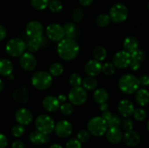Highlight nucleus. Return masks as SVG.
Wrapping results in <instances>:
<instances>
[{
	"instance_id": "f257e3e1",
	"label": "nucleus",
	"mask_w": 149,
	"mask_h": 148,
	"mask_svg": "<svg viewBox=\"0 0 149 148\" xmlns=\"http://www.w3.org/2000/svg\"><path fill=\"white\" fill-rule=\"evenodd\" d=\"M58 54L61 59L66 61L75 59L79 52V46L74 39H63L58 45Z\"/></svg>"
},
{
	"instance_id": "f03ea898",
	"label": "nucleus",
	"mask_w": 149,
	"mask_h": 148,
	"mask_svg": "<svg viewBox=\"0 0 149 148\" xmlns=\"http://www.w3.org/2000/svg\"><path fill=\"white\" fill-rule=\"evenodd\" d=\"M118 86L121 91L126 94H131L138 91L140 86L138 78L132 74L123 75L119 80Z\"/></svg>"
},
{
	"instance_id": "7ed1b4c3",
	"label": "nucleus",
	"mask_w": 149,
	"mask_h": 148,
	"mask_svg": "<svg viewBox=\"0 0 149 148\" xmlns=\"http://www.w3.org/2000/svg\"><path fill=\"white\" fill-rule=\"evenodd\" d=\"M52 83V75L45 71H39L32 75L31 84L38 90L47 89Z\"/></svg>"
},
{
	"instance_id": "20e7f679",
	"label": "nucleus",
	"mask_w": 149,
	"mask_h": 148,
	"mask_svg": "<svg viewBox=\"0 0 149 148\" xmlns=\"http://www.w3.org/2000/svg\"><path fill=\"white\" fill-rule=\"evenodd\" d=\"M89 132L95 136H103L108 129L107 123L102 117L96 116L89 120L87 123Z\"/></svg>"
},
{
	"instance_id": "39448f33",
	"label": "nucleus",
	"mask_w": 149,
	"mask_h": 148,
	"mask_svg": "<svg viewBox=\"0 0 149 148\" xmlns=\"http://www.w3.org/2000/svg\"><path fill=\"white\" fill-rule=\"evenodd\" d=\"M35 126L37 131L45 134H49L55 129V123L50 116L42 114L36 118L35 120Z\"/></svg>"
},
{
	"instance_id": "423d86ee",
	"label": "nucleus",
	"mask_w": 149,
	"mask_h": 148,
	"mask_svg": "<svg viewBox=\"0 0 149 148\" xmlns=\"http://www.w3.org/2000/svg\"><path fill=\"white\" fill-rule=\"evenodd\" d=\"M26 49V44L19 38L10 39L6 44V52L10 56L19 57L24 53Z\"/></svg>"
},
{
	"instance_id": "0eeeda50",
	"label": "nucleus",
	"mask_w": 149,
	"mask_h": 148,
	"mask_svg": "<svg viewBox=\"0 0 149 148\" xmlns=\"http://www.w3.org/2000/svg\"><path fill=\"white\" fill-rule=\"evenodd\" d=\"M128 16V10L126 6L122 3H117L111 8L109 17L111 20L116 23L125 21Z\"/></svg>"
},
{
	"instance_id": "6e6552de",
	"label": "nucleus",
	"mask_w": 149,
	"mask_h": 148,
	"mask_svg": "<svg viewBox=\"0 0 149 148\" xmlns=\"http://www.w3.org/2000/svg\"><path fill=\"white\" fill-rule=\"evenodd\" d=\"M88 97L87 90L81 86L73 87L68 93V100L74 105H81L86 102Z\"/></svg>"
},
{
	"instance_id": "1a4fd4ad",
	"label": "nucleus",
	"mask_w": 149,
	"mask_h": 148,
	"mask_svg": "<svg viewBox=\"0 0 149 148\" xmlns=\"http://www.w3.org/2000/svg\"><path fill=\"white\" fill-rule=\"evenodd\" d=\"M131 62V55L125 50H121L116 52L113 57V64L115 68L125 69L130 66Z\"/></svg>"
},
{
	"instance_id": "9d476101",
	"label": "nucleus",
	"mask_w": 149,
	"mask_h": 148,
	"mask_svg": "<svg viewBox=\"0 0 149 148\" xmlns=\"http://www.w3.org/2000/svg\"><path fill=\"white\" fill-rule=\"evenodd\" d=\"M46 33L47 37L54 41H60L65 36L63 27L58 23L49 24L46 28Z\"/></svg>"
},
{
	"instance_id": "9b49d317",
	"label": "nucleus",
	"mask_w": 149,
	"mask_h": 148,
	"mask_svg": "<svg viewBox=\"0 0 149 148\" xmlns=\"http://www.w3.org/2000/svg\"><path fill=\"white\" fill-rule=\"evenodd\" d=\"M54 130H55L57 136L61 138H65L71 134L73 131V126L68 120H61L55 124Z\"/></svg>"
},
{
	"instance_id": "f8f14e48",
	"label": "nucleus",
	"mask_w": 149,
	"mask_h": 148,
	"mask_svg": "<svg viewBox=\"0 0 149 148\" xmlns=\"http://www.w3.org/2000/svg\"><path fill=\"white\" fill-rule=\"evenodd\" d=\"M44 28L42 23L37 20L29 22L26 27V34L31 39H36L42 36Z\"/></svg>"
},
{
	"instance_id": "ddd939ff",
	"label": "nucleus",
	"mask_w": 149,
	"mask_h": 148,
	"mask_svg": "<svg viewBox=\"0 0 149 148\" xmlns=\"http://www.w3.org/2000/svg\"><path fill=\"white\" fill-rule=\"evenodd\" d=\"M36 59L31 52L23 53L20 57V65L23 70L26 71H31L36 66Z\"/></svg>"
},
{
	"instance_id": "4468645a",
	"label": "nucleus",
	"mask_w": 149,
	"mask_h": 148,
	"mask_svg": "<svg viewBox=\"0 0 149 148\" xmlns=\"http://www.w3.org/2000/svg\"><path fill=\"white\" fill-rule=\"evenodd\" d=\"M15 119L17 123L23 126L29 125L33 120L31 112L26 108H20L16 111Z\"/></svg>"
},
{
	"instance_id": "2eb2a0df",
	"label": "nucleus",
	"mask_w": 149,
	"mask_h": 148,
	"mask_svg": "<svg viewBox=\"0 0 149 148\" xmlns=\"http://www.w3.org/2000/svg\"><path fill=\"white\" fill-rule=\"evenodd\" d=\"M84 71L89 76H96L102 72V65L96 59H91L86 63Z\"/></svg>"
},
{
	"instance_id": "dca6fc26",
	"label": "nucleus",
	"mask_w": 149,
	"mask_h": 148,
	"mask_svg": "<svg viewBox=\"0 0 149 148\" xmlns=\"http://www.w3.org/2000/svg\"><path fill=\"white\" fill-rule=\"evenodd\" d=\"M131 55V62L130 66L133 71H137L141 67V63L145 59L146 55L144 52L141 49H137L136 51L130 54Z\"/></svg>"
},
{
	"instance_id": "f3484780",
	"label": "nucleus",
	"mask_w": 149,
	"mask_h": 148,
	"mask_svg": "<svg viewBox=\"0 0 149 148\" xmlns=\"http://www.w3.org/2000/svg\"><path fill=\"white\" fill-rule=\"evenodd\" d=\"M118 110L123 117L127 118L133 114L135 108L132 102L128 100H123L119 102L118 104Z\"/></svg>"
},
{
	"instance_id": "a211bd4d",
	"label": "nucleus",
	"mask_w": 149,
	"mask_h": 148,
	"mask_svg": "<svg viewBox=\"0 0 149 148\" xmlns=\"http://www.w3.org/2000/svg\"><path fill=\"white\" fill-rule=\"evenodd\" d=\"M44 108L48 112H55L60 108L61 103L55 96H47L42 102Z\"/></svg>"
},
{
	"instance_id": "6ab92c4d",
	"label": "nucleus",
	"mask_w": 149,
	"mask_h": 148,
	"mask_svg": "<svg viewBox=\"0 0 149 148\" xmlns=\"http://www.w3.org/2000/svg\"><path fill=\"white\" fill-rule=\"evenodd\" d=\"M106 138L111 144H119L123 139V134L119 128H109L106 131Z\"/></svg>"
},
{
	"instance_id": "aec40b11",
	"label": "nucleus",
	"mask_w": 149,
	"mask_h": 148,
	"mask_svg": "<svg viewBox=\"0 0 149 148\" xmlns=\"http://www.w3.org/2000/svg\"><path fill=\"white\" fill-rule=\"evenodd\" d=\"M123 140L127 146L135 147L139 144L141 138L138 132L130 130L125 132V134L123 135Z\"/></svg>"
},
{
	"instance_id": "412c9836",
	"label": "nucleus",
	"mask_w": 149,
	"mask_h": 148,
	"mask_svg": "<svg viewBox=\"0 0 149 148\" xmlns=\"http://www.w3.org/2000/svg\"><path fill=\"white\" fill-rule=\"evenodd\" d=\"M29 139L35 145H43L49 142V134H45L39 131H33L29 134Z\"/></svg>"
},
{
	"instance_id": "4be33fe9",
	"label": "nucleus",
	"mask_w": 149,
	"mask_h": 148,
	"mask_svg": "<svg viewBox=\"0 0 149 148\" xmlns=\"http://www.w3.org/2000/svg\"><path fill=\"white\" fill-rule=\"evenodd\" d=\"M13 98L17 103L25 104L29 99V90L24 86L18 87L13 92Z\"/></svg>"
},
{
	"instance_id": "5701e85b",
	"label": "nucleus",
	"mask_w": 149,
	"mask_h": 148,
	"mask_svg": "<svg viewBox=\"0 0 149 148\" xmlns=\"http://www.w3.org/2000/svg\"><path fill=\"white\" fill-rule=\"evenodd\" d=\"M124 48L126 52H129L130 54L132 53L133 52L138 49L139 46V41L136 37L132 36H127L124 41Z\"/></svg>"
},
{
	"instance_id": "b1692460",
	"label": "nucleus",
	"mask_w": 149,
	"mask_h": 148,
	"mask_svg": "<svg viewBox=\"0 0 149 148\" xmlns=\"http://www.w3.org/2000/svg\"><path fill=\"white\" fill-rule=\"evenodd\" d=\"M45 39L43 36H41L39 38H36V39H29L28 42L26 43V48L30 51L31 52H37L41 46L45 44Z\"/></svg>"
},
{
	"instance_id": "393cba45",
	"label": "nucleus",
	"mask_w": 149,
	"mask_h": 148,
	"mask_svg": "<svg viewBox=\"0 0 149 148\" xmlns=\"http://www.w3.org/2000/svg\"><path fill=\"white\" fill-rule=\"evenodd\" d=\"M13 64L11 61L6 58L0 59V75L8 76L13 71Z\"/></svg>"
},
{
	"instance_id": "a878e982",
	"label": "nucleus",
	"mask_w": 149,
	"mask_h": 148,
	"mask_svg": "<svg viewBox=\"0 0 149 148\" xmlns=\"http://www.w3.org/2000/svg\"><path fill=\"white\" fill-rule=\"evenodd\" d=\"M109 97V95L108 91L103 88L96 89L93 94V99L95 101V102L99 104L107 102Z\"/></svg>"
},
{
	"instance_id": "bb28decb",
	"label": "nucleus",
	"mask_w": 149,
	"mask_h": 148,
	"mask_svg": "<svg viewBox=\"0 0 149 148\" xmlns=\"http://www.w3.org/2000/svg\"><path fill=\"white\" fill-rule=\"evenodd\" d=\"M135 100L140 105H147L149 103V91L145 89L138 90L135 94Z\"/></svg>"
},
{
	"instance_id": "cd10ccee",
	"label": "nucleus",
	"mask_w": 149,
	"mask_h": 148,
	"mask_svg": "<svg viewBox=\"0 0 149 148\" xmlns=\"http://www.w3.org/2000/svg\"><path fill=\"white\" fill-rule=\"evenodd\" d=\"M65 36L68 39H74L77 36V30L76 25L72 22H68L63 26Z\"/></svg>"
},
{
	"instance_id": "c85d7f7f",
	"label": "nucleus",
	"mask_w": 149,
	"mask_h": 148,
	"mask_svg": "<svg viewBox=\"0 0 149 148\" xmlns=\"http://www.w3.org/2000/svg\"><path fill=\"white\" fill-rule=\"evenodd\" d=\"M83 88L87 91H93L95 90L97 86V81L93 76H87L82 81Z\"/></svg>"
},
{
	"instance_id": "c756f323",
	"label": "nucleus",
	"mask_w": 149,
	"mask_h": 148,
	"mask_svg": "<svg viewBox=\"0 0 149 148\" xmlns=\"http://www.w3.org/2000/svg\"><path fill=\"white\" fill-rule=\"evenodd\" d=\"M93 55L95 59L100 62L106 59V56H107V52L103 46H97L93 50Z\"/></svg>"
},
{
	"instance_id": "7c9ffc66",
	"label": "nucleus",
	"mask_w": 149,
	"mask_h": 148,
	"mask_svg": "<svg viewBox=\"0 0 149 148\" xmlns=\"http://www.w3.org/2000/svg\"><path fill=\"white\" fill-rule=\"evenodd\" d=\"M63 72V65L60 62H54L49 68V74L53 76L61 75Z\"/></svg>"
},
{
	"instance_id": "2f4dec72",
	"label": "nucleus",
	"mask_w": 149,
	"mask_h": 148,
	"mask_svg": "<svg viewBox=\"0 0 149 148\" xmlns=\"http://www.w3.org/2000/svg\"><path fill=\"white\" fill-rule=\"evenodd\" d=\"M110 21V17L106 14L99 15L96 18V24L100 27H106L109 24Z\"/></svg>"
},
{
	"instance_id": "473e14b6",
	"label": "nucleus",
	"mask_w": 149,
	"mask_h": 148,
	"mask_svg": "<svg viewBox=\"0 0 149 148\" xmlns=\"http://www.w3.org/2000/svg\"><path fill=\"white\" fill-rule=\"evenodd\" d=\"M48 7L53 12H60L63 9V4L59 0H49Z\"/></svg>"
},
{
	"instance_id": "72a5a7b5",
	"label": "nucleus",
	"mask_w": 149,
	"mask_h": 148,
	"mask_svg": "<svg viewBox=\"0 0 149 148\" xmlns=\"http://www.w3.org/2000/svg\"><path fill=\"white\" fill-rule=\"evenodd\" d=\"M31 3L35 10H42L48 6L49 0H31Z\"/></svg>"
},
{
	"instance_id": "f704fd0d",
	"label": "nucleus",
	"mask_w": 149,
	"mask_h": 148,
	"mask_svg": "<svg viewBox=\"0 0 149 148\" xmlns=\"http://www.w3.org/2000/svg\"><path fill=\"white\" fill-rule=\"evenodd\" d=\"M106 123H107V126L109 128H119L122 123V120L116 115H112L111 117L106 121Z\"/></svg>"
},
{
	"instance_id": "c9c22d12",
	"label": "nucleus",
	"mask_w": 149,
	"mask_h": 148,
	"mask_svg": "<svg viewBox=\"0 0 149 148\" xmlns=\"http://www.w3.org/2000/svg\"><path fill=\"white\" fill-rule=\"evenodd\" d=\"M60 110H61V113L65 115H70L74 113V107H73L71 103L68 102H64L60 106Z\"/></svg>"
},
{
	"instance_id": "e433bc0d",
	"label": "nucleus",
	"mask_w": 149,
	"mask_h": 148,
	"mask_svg": "<svg viewBox=\"0 0 149 148\" xmlns=\"http://www.w3.org/2000/svg\"><path fill=\"white\" fill-rule=\"evenodd\" d=\"M102 72L106 75H112L115 73V66L113 63L106 62L102 65Z\"/></svg>"
},
{
	"instance_id": "4c0bfd02",
	"label": "nucleus",
	"mask_w": 149,
	"mask_h": 148,
	"mask_svg": "<svg viewBox=\"0 0 149 148\" xmlns=\"http://www.w3.org/2000/svg\"><path fill=\"white\" fill-rule=\"evenodd\" d=\"M69 83L73 87L79 86L81 83H82L81 77L78 73H76L71 74L69 78Z\"/></svg>"
},
{
	"instance_id": "58836bf2",
	"label": "nucleus",
	"mask_w": 149,
	"mask_h": 148,
	"mask_svg": "<svg viewBox=\"0 0 149 148\" xmlns=\"http://www.w3.org/2000/svg\"><path fill=\"white\" fill-rule=\"evenodd\" d=\"M134 118L138 121H143L146 118V113L145 110L142 108H137L133 112Z\"/></svg>"
},
{
	"instance_id": "ea45409f",
	"label": "nucleus",
	"mask_w": 149,
	"mask_h": 148,
	"mask_svg": "<svg viewBox=\"0 0 149 148\" xmlns=\"http://www.w3.org/2000/svg\"><path fill=\"white\" fill-rule=\"evenodd\" d=\"M90 133L88 130L82 129L77 133V139L81 142H86L90 139Z\"/></svg>"
},
{
	"instance_id": "a19ab883",
	"label": "nucleus",
	"mask_w": 149,
	"mask_h": 148,
	"mask_svg": "<svg viewBox=\"0 0 149 148\" xmlns=\"http://www.w3.org/2000/svg\"><path fill=\"white\" fill-rule=\"evenodd\" d=\"M25 128L23 125H15L12 128V133L15 137H20L24 133Z\"/></svg>"
},
{
	"instance_id": "79ce46f5",
	"label": "nucleus",
	"mask_w": 149,
	"mask_h": 148,
	"mask_svg": "<svg viewBox=\"0 0 149 148\" xmlns=\"http://www.w3.org/2000/svg\"><path fill=\"white\" fill-rule=\"evenodd\" d=\"M83 17H84V12H83V10L81 9H76V10H74L73 11L72 18L74 22L79 23V22H80L82 20Z\"/></svg>"
},
{
	"instance_id": "37998d69",
	"label": "nucleus",
	"mask_w": 149,
	"mask_h": 148,
	"mask_svg": "<svg viewBox=\"0 0 149 148\" xmlns=\"http://www.w3.org/2000/svg\"><path fill=\"white\" fill-rule=\"evenodd\" d=\"M65 148H81V142L77 139L72 138L67 142Z\"/></svg>"
},
{
	"instance_id": "c03bdc74",
	"label": "nucleus",
	"mask_w": 149,
	"mask_h": 148,
	"mask_svg": "<svg viewBox=\"0 0 149 148\" xmlns=\"http://www.w3.org/2000/svg\"><path fill=\"white\" fill-rule=\"evenodd\" d=\"M121 124H122V128H123L126 131L132 130V129H133V122H132V120H131V119L127 118L124 119L122 121V123H121Z\"/></svg>"
},
{
	"instance_id": "a18cd8bd",
	"label": "nucleus",
	"mask_w": 149,
	"mask_h": 148,
	"mask_svg": "<svg viewBox=\"0 0 149 148\" xmlns=\"http://www.w3.org/2000/svg\"><path fill=\"white\" fill-rule=\"evenodd\" d=\"M138 81H139L140 85L143 86H149V75L147 74H143L140 76Z\"/></svg>"
},
{
	"instance_id": "49530a36",
	"label": "nucleus",
	"mask_w": 149,
	"mask_h": 148,
	"mask_svg": "<svg viewBox=\"0 0 149 148\" xmlns=\"http://www.w3.org/2000/svg\"><path fill=\"white\" fill-rule=\"evenodd\" d=\"M7 143H8V140L5 135L0 133V148H5Z\"/></svg>"
},
{
	"instance_id": "de8ad7c7",
	"label": "nucleus",
	"mask_w": 149,
	"mask_h": 148,
	"mask_svg": "<svg viewBox=\"0 0 149 148\" xmlns=\"http://www.w3.org/2000/svg\"><path fill=\"white\" fill-rule=\"evenodd\" d=\"M12 148H26V146L22 141L16 140L12 144Z\"/></svg>"
},
{
	"instance_id": "09e8293b",
	"label": "nucleus",
	"mask_w": 149,
	"mask_h": 148,
	"mask_svg": "<svg viewBox=\"0 0 149 148\" xmlns=\"http://www.w3.org/2000/svg\"><path fill=\"white\" fill-rule=\"evenodd\" d=\"M6 35H7V30L5 27L0 25V41L6 37Z\"/></svg>"
},
{
	"instance_id": "8fccbe9b",
	"label": "nucleus",
	"mask_w": 149,
	"mask_h": 148,
	"mask_svg": "<svg viewBox=\"0 0 149 148\" xmlns=\"http://www.w3.org/2000/svg\"><path fill=\"white\" fill-rule=\"evenodd\" d=\"M112 115L113 114H112L110 111H109V110H106V111L103 112V114H102L101 117L103 118L106 121H107V120H109L111 117Z\"/></svg>"
},
{
	"instance_id": "3c124183",
	"label": "nucleus",
	"mask_w": 149,
	"mask_h": 148,
	"mask_svg": "<svg viewBox=\"0 0 149 148\" xmlns=\"http://www.w3.org/2000/svg\"><path fill=\"white\" fill-rule=\"evenodd\" d=\"M93 0H79V2L83 6H89L92 4Z\"/></svg>"
},
{
	"instance_id": "603ef678",
	"label": "nucleus",
	"mask_w": 149,
	"mask_h": 148,
	"mask_svg": "<svg viewBox=\"0 0 149 148\" xmlns=\"http://www.w3.org/2000/svg\"><path fill=\"white\" fill-rule=\"evenodd\" d=\"M58 101H59L60 103H62L63 104V103H64L66 102L67 97H65L64 94H60L58 97Z\"/></svg>"
},
{
	"instance_id": "864d4df0",
	"label": "nucleus",
	"mask_w": 149,
	"mask_h": 148,
	"mask_svg": "<svg viewBox=\"0 0 149 148\" xmlns=\"http://www.w3.org/2000/svg\"><path fill=\"white\" fill-rule=\"evenodd\" d=\"M108 109H109V104L106 102L100 104V110H101L102 112L106 111V110H108Z\"/></svg>"
},
{
	"instance_id": "5fc2aeb1",
	"label": "nucleus",
	"mask_w": 149,
	"mask_h": 148,
	"mask_svg": "<svg viewBox=\"0 0 149 148\" xmlns=\"http://www.w3.org/2000/svg\"><path fill=\"white\" fill-rule=\"evenodd\" d=\"M49 148H63V147L61 145H58V144H53V145H51Z\"/></svg>"
},
{
	"instance_id": "6e6d98bb",
	"label": "nucleus",
	"mask_w": 149,
	"mask_h": 148,
	"mask_svg": "<svg viewBox=\"0 0 149 148\" xmlns=\"http://www.w3.org/2000/svg\"><path fill=\"white\" fill-rule=\"evenodd\" d=\"M3 89H4V83H3V81L0 79V92L2 91Z\"/></svg>"
},
{
	"instance_id": "4d7b16f0",
	"label": "nucleus",
	"mask_w": 149,
	"mask_h": 148,
	"mask_svg": "<svg viewBox=\"0 0 149 148\" xmlns=\"http://www.w3.org/2000/svg\"><path fill=\"white\" fill-rule=\"evenodd\" d=\"M147 129H148V130L149 131V120L148 121V123H147Z\"/></svg>"
},
{
	"instance_id": "13d9d810",
	"label": "nucleus",
	"mask_w": 149,
	"mask_h": 148,
	"mask_svg": "<svg viewBox=\"0 0 149 148\" xmlns=\"http://www.w3.org/2000/svg\"><path fill=\"white\" fill-rule=\"evenodd\" d=\"M148 10H149V3H148Z\"/></svg>"
}]
</instances>
